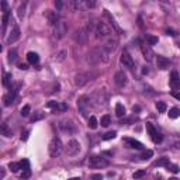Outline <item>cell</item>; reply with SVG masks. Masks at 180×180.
<instances>
[{
	"label": "cell",
	"mask_w": 180,
	"mask_h": 180,
	"mask_svg": "<svg viewBox=\"0 0 180 180\" xmlns=\"http://www.w3.org/2000/svg\"><path fill=\"white\" fill-rule=\"evenodd\" d=\"M108 52L106 51V48L101 45V47H97L89 53V58H87V62L90 65H96L99 62H107L108 61Z\"/></svg>",
	"instance_id": "cell-1"
},
{
	"label": "cell",
	"mask_w": 180,
	"mask_h": 180,
	"mask_svg": "<svg viewBox=\"0 0 180 180\" xmlns=\"http://www.w3.org/2000/svg\"><path fill=\"white\" fill-rule=\"evenodd\" d=\"M62 151H63V145H62V141L59 138H53L52 141L49 142V145H48V152H49L51 158L61 156Z\"/></svg>",
	"instance_id": "cell-2"
},
{
	"label": "cell",
	"mask_w": 180,
	"mask_h": 180,
	"mask_svg": "<svg viewBox=\"0 0 180 180\" xmlns=\"http://www.w3.org/2000/svg\"><path fill=\"white\" fill-rule=\"evenodd\" d=\"M95 31H96L99 38H108L110 35L114 34V30H113L107 23H104V21H99V23L96 24Z\"/></svg>",
	"instance_id": "cell-3"
},
{
	"label": "cell",
	"mask_w": 180,
	"mask_h": 180,
	"mask_svg": "<svg viewBox=\"0 0 180 180\" xmlns=\"http://www.w3.org/2000/svg\"><path fill=\"white\" fill-rule=\"evenodd\" d=\"M89 166L92 169H101V168H107L108 166V160H106L103 156H97V155H93L89 159Z\"/></svg>",
	"instance_id": "cell-4"
},
{
	"label": "cell",
	"mask_w": 180,
	"mask_h": 180,
	"mask_svg": "<svg viewBox=\"0 0 180 180\" xmlns=\"http://www.w3.org/2000/svg\"><path fill=\"white\" fill-rule=\"evenodd\" d=\"M93 77H95V75L90 73V72H85V73H77L76 76H75V85L77 86V87H83L85 85H87L90 80H93Z\"/></svg>",
	"instance_id": "cell-5"
},
{
	"label": "cell",
	"mask_w": 180,
	"mask_h": 180,
	"mask_svg": "<svg viewBox=\"0 0 180 180\" xmlns=\"http://www.w3.org/2000/svg\"><path fill=\"white\" fill-rule=\"evenodd\" d=\"M77 108H79L80 114L87 117L89 115V108H90V100L87 96H80L77 99Z\"/></svg>",
	"instance_id": "cell-6"
},
{
	"label": "cell",
	"mask_w": 180,
	"mask_h": 180,
	"mask_svg": "<svg viewBox=\"0 0 180 180\" xmlns=\"http://www.w3.org/2000/svg\"><path fill=\"white\" fill-rule=\"evenodd\" d=\"M66 34H68V25H66V23L59 21L58 24L53 25V38L61 39V38H63Z\"/></svg>",
	"instance_id": "cell-7"
},
{
	"label": "cell",
	"mask_w": 180,
	"mask_h": 180,
	"mask_svg": "<svg viewBox=\"0 0 180 180\" xmlns=\"http://www.w3.org/2000/svg\"><path fill=\"white\" fill-rule=\"evenodd\" d=\"M146 131H148V134L151 135V139L155 142V144H160V142L163 141V135L160 132H158V130L154 127V124L146 122Z\"/></svg>",
	"instance_id": "cell-8"
},
{
	"label": "cell",
	"mask_w": 180,
	"mask_h": 180,
	"mask_svg": "<svg viewBox=\"0 0 180 180\" xmlns=\"http://www.w3.org/2000/svg\"><path fill=\"white\" fill-rule=\"evenodd\" d=\"M79 152H80L79 141H76V139H71V141L68 142V146H66V154H68L69 156H75V155H77Z\"/></svg>",
	"instance_id": "cell-9"
},
{
	"label": "cell",
	"mask_w": 180,
	"mask_h": 180,
	"mask_svg": "<svg viewBox=\"0 0 180 180\" xmlns=\"http://www.w3.org/2000/svg\"><path fill=\"white\" fill-rule=\"evenodd\" d=\"M141 52H142L144 58L146 59L148 62H151L152 59H154V56H155V53H154V51H152L151 45L146 44V42H141Z\"/></svg>",
	"instance_id": "cell-10"
},
{
	"label": "cell",
	"mask_w": 180,
	"mask_h": 180,
	"mask_svg": "<svg viewBox=\"0 0 180 180\" xmlns=\"http://www.w3.org/2000/svg\"><path fill=\"white\" fill-rule=\"evenodd\" d=\"M120 61H121L122 65H124L125 68H128V69H132L134 66H135L132 56H131L130 53H128V51H122L121 56H120Z\"/></svg>",
	"instance_id": "cell-11"
},
{
	"label": "cell",
	"mask_w": 180,
	"mask_h": 180,
	"mask_svg": "<svg viewBox=\"0 0 180 180\" xmlns=\"http://www.w3.org/2000/svg\"><path fill=\"white\" fill-rule=\"evenodd\" d=\"M117 45H118V38H117V37L110 35L108 38L106 39V42H104V45H103V47L106 48V51L110 53V52H113V51H115V48H117Z\"/></svg>",
	"instance_id": "cell-12"
},
{
	"label": "cell",
	"mask_w": 180,
	"mask_h": 180,
	"mask_svg": "<svg viewBox=\"0 0 180 180\" xmlns=\"http://www.w3.org/2000/svg\"><path fill=\"white\" fill-rule=\"evenodd\" d=\"M122 144L127 148H132V149H142V148H144V145H142L141 142L134 138H124L122 139Z\"/></svg>",
	"instance_id": "cell-13"
},
{
	"label": "cell",
	"mask_w": 180,
	"mask_h": 180,
	"mask_svg": "<svg viewBox=\"0 0 180 180\" xmlns=\"http://www.w3.org/2000/svg\"><path fill=\"white\" fill-rule=\"evenodd\" d=\"M114 82H115V85H117L118 87H124V86L127 85V76H125L124 72L118 71L117 73L114 75Z\"/></svg>",
	"instance_id": "cell-14"
},
{
	"label": "cell",
	"mask_w": 180,
	"mask_h": 180,
	"mask_svg": "<svg viewBox=\"0 0 180 180\" xmlns=\"http://www.w3.org/2000/svg\"><path fill=\"white\" fill-rule=\"evenodd\" d=\"M170 87L173 89L174 92H176V90H180V76L176 71H173L170 75Z\"/></svg>",
	"instance_id": "cell-15"
},
{
	"label": "cell",
	"mask_w": 180,
	"mask_h": 180,
	"mask_svg": "<svg viewBox=\"0 0 180 180\" xmlns=\"http://www.w3.org/2000/svg\"><path fill=\"white\" fill-rule=\"evenodd\" d=\"M45 17H47L48 23L51 24V25H55V24L59 23V14L56 12H52V10H47V13H45Z\"/></svg>",
	"instance_id": "cell-16"
},
{
	"label": "cell",
	"mask_w": 180,
	"mask_h": 180,
	"mask_svg": "<svg viewBox=\"0 0 180 180\" xmlns=\"http://www.w3.org/2000/svg\"><path fill=\"white\" fill-rule=\"evenodd\" d=\"M77 35H76V39L80 42V44H86L89 39V34H90V31H89V28H82L77 31Z\"/></svg>",
	"instance_id": "cell-17"
},
{
	"label": "cell",
	"mask_w": 180,
	"mask_h": 180,
	"mask_svg": "<svg viewBox=\"0 0 180 180\" xmlns=\"http://www.w3.org/2000/svg\"><path fill=\"white\" fill-rule=\"evenodd\" d=\"M156 65H158V68H159V69L166 71V69H169V66H170V61H169L168 58H165V56L158 55L156 56Z\"/></svg>",
	"instance_id": "cell-18"
},
{
	"label": "cell",
	"mask_w": 180,
	"mask_h": 180,
	"mask_svg": "<svg viewBox=\"0 0 180 180\" xmlns=\"http://www.w3.org/2000/svg\"><path fill=\"white\" fill-rule=\"evenodd\" d=\"M48 108H53V110H58V111H66L68 110V104L65 103H59V101H48L47 103Z\"/></svg>",
	"instance_id": "cell-19"
},
{
	"label": "cell",
	"mask_w": 180,
	"mask_h": 180,
	"mask_svg": "<svg viewBox=\"0 0 180 180\" xmlns=\"http://www.w3.org/2000/svg\"><path fill=\"white\" fill-rule=\"evenodd\" d=\"M18 38H20V28H18L17 25H14L12 30V33H10V35H9V38H7V44L9 45L14 44Z\"/></svg>",
	"instance_id": "cell-20"
},
{
	"label": "cell",
	"mask_w": 180,
	"mask_h": 180,
	"mask_svg": "<svg viewBox=\"0 0 180 180\" xmlns=\"http://www.w3.org/2000/svg\"><path fill=\"white\" fill-rule=\"evenodd\" d=\"M16 93H17V90H10L9 93H7L6 96L3 97V101H4V106L6 107H9V106H12L13 103H14V99H16Z\"/></svg>",
	"instance_id": "cell-21"
},
{
	"label": "cell",
	"mask_w": 180,
	"mask_h": 180,
	"mask_svg": "<svg viewBox=\"0 0 180 180\" xmlns=\"http://www.w3.org/2000/svg\"><path fill=\"white\" fill-rule=\"evenodd\" d=\"M104 16H106L107 18H108V21H110V27H113V28H114L115 31H117V33H122L121 27H120L117 23H115V20L113 18V16L108 13V10H104Z\"/></svg>",
	"instance_id": "cell-22"
},
{
	"label": "cell",
	"mask_w": 180,
	"mask_h": 180,
	"mask_svg": "<svg viewBox=\"0 0 180 180\" xmlns=\"http://www.w3.org/2000/svg\"><path fill=\"white\" fill-rule=\"evenodd\" d=\"M27 61H28V63H31V65H35V63H38V61H39V56H38V53L37 52H28L27 53Z\"/></svg>",
	"instance_id": "cell-23"
},
{
	"label": "cell",
	"mask_w": 180,
	"mask_h": 180,
	"mask_svg": "<svg viewBox=\"0 0 180 180\" xmlns=\"http://www.w3.org/2000/svg\"><path fill=\"white\" fill-rule=\"evenodd\" d=\"M115 114H117V117H124L125 115V107L122 106L121 103H117L115 104Z\"/></svg>",
	"instance_id": "cell-24"
},
{
	"label": "cell",
	"mask_w": 180,
	"mask_h": 180,
	"mask_svg": "<svg viewBox=\"0 0 180 180\" xmlns=\"http://www.w3.org/2000/svg\"><path fill=\"white\" fill-rule=\"evenodd\" d=\"M12 83H13V76H12V73H4V77H3V86H4V87H10V89H12Z\"/></svg>",
	"instance_id": "cell-25"
},
{
	"label": "cell",
	"mask_w": 180,
	"mask_h": 180,
	"mask_svg": "<svg viewBox=\"0 0 180 180\" xmlns=\"http://www.w3.org/2000/svg\"><path fill=\"white\" fill-rule=\"evenodd\" d=\"M17 49L16 48H13V49H10L9 51V62L10 63H14V62H17Z\"/></svg>",
	"instance_id": "cell-26"
},
{
	"label": "cell",
	"mask_w": 180,
	"mask_h": 180,
	"mask_svg": "<svg viewBox=\"0 0 180 180\" xmlns=\"http://www.w3.org/2000/svg\"><path fill=\"white\" fill-rule=\"evenodd\" d=\"M0 131H2V135H4V136H7V138H10V136L13 135L12 134V130H10L9 127H7V124H2V127H0Z\"/></svg>",
	"instance_id": "cell-27"
},
{
	"label": "cell",
	"mask_w": 180,
	"mask_h": 180,
	"mask_svg": "<svg viewBox=\"0 0 180 180\" xmlns=\"http://www.w3.org/2000/svg\"><path fill=\"white\" fill-rule=\"evenodd\" d=\"M169 118H172V120H174V118L180 117V108H177V107H173V108L169 110Z\"/></svg>",
	"instance_id": "cell-28"
},
{
	"label": "cell",
	"mask_w": 180,
	"mask_h": 180,
	"mask_svg": "<svg viewBox=\"0 0 180 180\" xmlns=\"http://www.w3.org/2000/svg\"><path fill=\"white\" fill-rule=\"evenodd\" d=\"M100 124H101V127H108V125L111 124V117H110V115H103L100 120Z\"/></svg>",
	"instance_id": "cell-29"
},
{
	"label": "cell",
	"mask_w": 180,
	"mask_h": 180,
	"mask_svg": "<svg viewBox=\"0 0 180 180\" xmlns=\"http://www.w3.org/2000/svg\"><path fill=\"white\" fill-rule=\"evenodd\" d=\"M115 136H117V132H115V131H108V132H106L103 136H101V139H103V141H108V139H114Z\"/></svg>",
	"instance_id": "cell-30"
},
{
	"label": "cell",
	"mask_w": 180,
	"mask_h": 180,
	"mask_svg": "<svg viewBox=\"0 0 180 180\" xmlns=\"http://www.w3.org/2000/svg\"><path fill=\"white\" fill-rule=\"evenodd\" d=\"M169 163H170L169 162V158H159V159L155 162V166H159L160 168V166H168Z\"/></svg>",
	"instance_id": "cell-31"
},
{
	"label": "cell",
	"mask_w": 180,
	"mask_h": 180,
	"mask_svg": "<svg viewBox=\"0 0 180 180\" xmlns=\"http://www.w3.org/2000/svg\"><path fill=\"white\" fill-rule=\"evenodd\" d=\"M152 155H154V152H152L151 149H148V151L142 152L139 158H141V160H148V159H151V158H152Z\"/></svg>",
	"instance_id": "cell-32"
},
{
	"label": "cell",
	"mask_w": 180,
	"mask_h": 180,
	"mask_svg": "<svg viewBox=\"0 0 180 180\" xmlns=\"http://www.w3.org/2000/svg\"><path fill=\"white\" fill-rule=\"evenodd\" d=\"M97 125H99L97 118H96L95 115H92V117L89 118V127L92 128V130H96V128H97Z\"/></svg>",
	"instance_id": "cell-33"
},
{
	"label": "cell",
	"mask_w": 180,
	"mask_h": 180,
	"mask_svg": "<svg viewBox=\"0 0 180 180\" xmlns=\"http://www.w3.org/2000/svg\"><path fill=\"white\" fill-rule=\"evenodd\" d=\"M166 108H168V106H166L165 101H158L156 103V110L159 113H166Z\"/></svg>",
	"instance_id": "cell-34"
},
{
	"label": "cell",
	"mask_w": 180,
	"mask_h": 180,
	"mask_svg": "<svg viewBox=\"0 0 180 180\" xmlns=\"http://www.w3.org/2000/svg\"><path fill=\"white\" fill-rule=\"evenodd\" d=\"M9 169L13 172V173H17L18 169H21V168H20V163H17V162H10V163H9Z\"/></svg>",
	"instance_id": "cell-35"
},
{
	"label": "cell",
	"mask_w": 180,
	"mask_h": 180,
	"mask_svg": "<svg viewBox=\"0 0 180 180\" xmlns=\"http://www.w3.org/2000/svg\"><path fill=\"white\" fill-rule=\"evenodd\" d=\"M166 168H168V170L172 172V173H179V170H180L179 166H177V165H172V163H169Z\"/></svg>",
	"instance_id": "cell-36"
},
{
	"label": "cell",
	"mask_w": 180,
	"mask_h": 180,
	"mask_svg": "<svg viewBox=\"0 0 180 180\" xmlns=\"http://www.w3.org/2000/svg\"><path fill=\"white\" fill-rule=\"evenodd\" d=\"M30 111H31V107H30L28 104H25V106H24L23 108H21V113H20V114L23 115V117H27V115L30 114Z\"/></svg>",
	"instance_id": "cell-37"
},
{
	"label": "cell",
	"mask_w": 180,
	"mask_h": 180,
	"mask_svg": "<svg viewBox=\"0 0 180 180\" xmlns=\"http://www.w3.org/2000/svg\"><path fill=\"white\" fill-rule=\"evenodd\" d=\"M44 118V113H41V111H38L37 114H34L33 117H31V121L33 122H35V121H38V120H42Z\"/></svg>",
	"instance_id": "cell-38"
},
{
	"label": "cell",
	"mask_w": 180,
	"mask_h": 180,
	"mask_svg": "<svg viewBox=\"0 0 180 180\" xmlns=\"http://www.w3.org/2000/svg\"><path fill=\"white\" fill-rule=\"evenodd\" d=\"M20 168L23 169V170H30V162L27 159H23L20 162Z\"/></svg>",
	"instance_id": "cell-39"
},
{
	"label": "cell",
	"mask_w": 180,
	"mask_h": 180,
	"mask_svg": "<svg viewBox=\"0 0 180 180\" xmlns=\"http://www.w3.org/2000/svg\"><path fill=\"white\" fill-rule=\"evenodd\" d=\"M145 174H146V170H138L132 174V177L134 179H141V177H144Z\"/></svg>",
	"instance_id": "cell-40"
},
{
	"label": "cell",
	"mask_w": 180,
	"mask_h": 180,
	"mask_svg": "<svg viewBox=\"0 0 180 180\" xmlns=\"http://www.w3.org/2000/svg\"><path fill=\"white\" fill-rule=\"evenodd\" d=\"M146 38H148L149 45H155V44H158V41H159V39H158V37H152V35H148Z\"/></svg>",
	"instance_id": "cell-41"
},
{
	"label": "cell",
	"mask_w": 180,
	"mask_h": 180,
	"mask_svg": "<svg viewBox=\"0 0 180 180\" xmlns=\"http://www.w3.org/2000/svg\"><path fill=\"white\" fill-rule=\"evenodd\" d=\"M30 176H31V170H24L23 174H21V179L25 180V179H28Z\"/></svg>",
	"instance_id": "cell-42"
},
{
	"label": "cell",
	"mask_w": 180,
	"mask_h": 180,
	"mask_svg": "<svg viewBox=\"0 0 180 180\" xmlns=\"http://www.w3.org/2000/svg\"><path fill=\"white\" fill-rule=\"evenodd\" d=\"M92 180H103V174H100V173H96V174H93L92 177H90Z\"/></svg>",
	"instance_id": "cell-43"
},
{
	"label": "cell",
	"mask_w": 180,
	"mask_h": 180,
	"mask_svg": "<svg viewBox=\"0 0 180 180\" xmlns=\"http://www.w3.org/2000/svg\"><path fill=\"white\" fill-rule=\"evenodd\" d=\"M28 135H30V131H24V132L21 134V141H27V139H28Z\"/></svg>",
	"instance_id": "cell-44"
},
{
	"label": "cell",
	"mask_w": 180,
	"mask_h": 180,
	"mask_svg": "<svg viewBox=\"0 0 180 180\" xmlns=\"http://www.w3.org/2000/svg\"><path fill=\"white\" fill-rule=\"evenodd\" d=\"M166 34H168V35H172V37H176V35H177V33H176V31H173L172 28L166 30Z\"/></svg>",
	"instance_id": "cell-45"
},
{
	"label": "cell",
	"mask_w": 180,
	"mask_h": 180,
	"mask_svg": "<svg viewBox=\"0 0 180 180\" xmlns=\"http://www.w3.org/2000/svg\"><path fill=\"white\" fill-rule=\"evenodd\" d=\"M24 7H25V4H24V6H21L20 9H18V16H20L21 18L24 17Z\"/></svg>",
	"instance_id": "cell-46"
},
{
	"label": "cell",
	"mask_w": 180,
	"mask_h": 180,
	"mask_svg": "<svg viewBox=\"0 0 180 180\" xmlns=\"http://www.w3.org/2000/svg\"><path fill=\"white\" fill-rule=\"evenodd\" d=\"M18 68H20L21 71H27V69H28V66H27L25 63H18Z\"/></svg>",
	"instance_id": "cell-47"
},
{
	"label": "cell",
	"mask_w": 180,
	"mask_h": 180,
	"mask_svg": "<svg viewBox=\"0 0 180 180\" xmlns=\"http://www.w3.org/2000/svg\"><path fill=\"white\" fill-rule=\"evenodd\" d=\"M65 55H66V52H65V51H63V52H61V53H59L58 61H63V58H65Z\"/></svg>",
	"instance_id": "cell-48"
},
{
	"label": "cell",
	"mask_w": 180,
	"mask_h": 180,
	"mask_svg": "<svg viewBox=\"0 0 180 180\" xmlns=\"http://www.w3.org/2000/svg\"><path fill=\"white\" fill-rule=\"evenodd\" d=\"M55 6H56V7H58V9H62L63 3H62V2H55Z\"/></svg>",
	"instance_id": "cell-49"
},
{
	"label": "cell",
	"mask_w": 180,
	"mask_h": 180,
	"mask_svg": "<svg viewBox=\"0 0 180 180\" xmlns=\"http://www.w3.org/2000/svg\"><path fill=\"white\" fill-rule=\"evenodd\" d=\"M172 95H173V97H174V99H177V100H180V93L173 92V93H172Z\"/></svg>",
	"instance_id": "cell-50"
},
{
	"label": "cell",
	"mask_w": 180,
	"mask_h": 180,
	"mask_svg": "<svg viewBox=\"0 0 180 180\" xmlns=\"http://www.w3.org/2000/svg\"><path fill=\"white\" fill-rule=\"evenodd\" d=\"M148 72H149V69H148L146 66H144V69H142V73H144V75H146Z\"/></svg>",
	"instance_id": "cell-51"
},
{
	"label": "cell",
	"mask_w": 180,
	"mask_h": 180,
	"mask_svg": "<svg viewBox=\"0 0 180 180\" xmlns=\"http://www.w3.org/2000/svg\"><path fill=\"white\" fill-rule=\"evenodd\" d=\"M95 4H96L95 2H87V6L89 7H95Z\"/></svg>",
	"instance_id": "cell-52"
},
{
	"label": "cell",
	"mask_w": 180,
	"mask_h": 180,
	"mask_svg": "<svg viewBox=\"0 0 180 180\" xmlns=\"http://www.w3.org/2000/svg\"><path fill=\"white\" fill-rule=\"evenodd\" d=\"M174 146H176L177 149H180V141H176V142H174Z\"/></svg>",
	"instance_id": "cell-53"
},
{
	"label": "cell",
	"mask_w": 180,
	"mask_h": 180,
	"mask_svg": "<svg viewBox=\"0 0 180 180\" xmlns=\"http://www.w3.org/2000/svg\"><path fill=\"white\" fill-rule=\"evenodd\" d=\"M132 110H134V113H135V111H139V110H141V108H139L138 106H134V108H132Z\"/></svg>",
	"instance_id": "cell-54"
},
{
	"label": "cell",
	"mask_w": 180,
	"mask_h": 180,
	"mask_svg": "<svg viewBox=\"0 0 180 180\" xmlns=\"http://www.w3.org/2000/svg\"><path fill=\"white\" fill-rule=\"evenodd\" d=\"M4 174H6V172H4L3 168H2V179H4Z\"/></svg>",
	"instance_id": "cell-55"
},
{
	"label": "cell",
	"mask_w": 180,
	"mask_h": 180,
	"mask_svg": "<svg viewBox=\"0 0 180 180\" xmlns=\"http://www.w3.org/2000/svg\"><path fill=\"white\" fill-rule=\"evenodd\" d=\"M69 180H80V177H72V179H69Z\"/></svg>",
	"instance_id": "cell-56"
},
{
	"label": "cell",
	"mask_w": 180,
	"mask_h": 180,
	"mask_svg": "<svg viewBox=\"0 0 180 180\" xmlns=\"http://www.w3.org/2000/svg\"><path fill=\"white\" fill-rule=\"evenodd\" d=\"M169 180H179L177 177H172V179H169Z\"/></svg>",
	"instance_id": "cell-57"
}]
</instances>
